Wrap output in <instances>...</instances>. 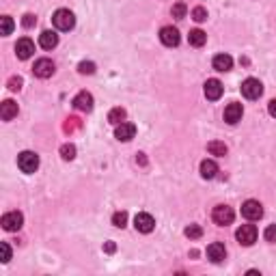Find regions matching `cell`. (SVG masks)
Instances as JSON below:
<instances>
[{
	"label": "cell",
	"mask_w": 276,
	"mask_h": 276,
	"mask_svg": "<svg viewBox=\"0 0 276 276\" xmlns=\"http://www.w3.org/2000/svg\"><path fill=\"white\" fill-rule=\"evenodd\" d=\"M52 24H54L58 31H72L76 26V15L69 9H58L54 15H52Z\"/></svg>",
	"instance_id": "1"
},
{
	"label": "cell",
	"mask_w": 276,
	"mask_h": 276,
	"mask_svg": "<svg viewBox=\"0 0 276 276\" xmlns=\"http://www.w3.org/2000/svg\"><path fill=\"white\" fill-rule=\"evenodd\" d=\"M211 218H214L216 225L227 227L233 222V218H236V211L229 207V205H216L214 211H211Z\"/></svg>",
	"instance_id": "2"
},
{
	"label": "cell",
	"mask_w": 276,
	"mask_h": 276,
	"mask_svg": "<svg viewBox=\"0 0 276 276\" xmlns=\"http://www.w3.org/2000/svg\"><path fill=\"white\" fill-rule=\"evenodd\" d=\"M17 166L24 173H35L39 168V156L33 154V151H22V154L17 156Z\"/></svg>",
	"instance_id": "3"
},
{
	"label": "cell",
	"mask_w": 276,
	"mask_h": 276,
	"mask_svg": "<svg viewBox=\"0 0 276 276\" xmlns=\"http://www.w3.org/2000/svg\"><path fill=\"white\" fill-rule=\"evenodd\" d=\"M242 95L246 99H259L263 95V84L257 78H246L242 82Z\"/></svg>",
	"instance_id": "4"
},
{
	"label": "cell",
	"mask_w": 276,
	"mask_h": 276,
	"mask_svg": "<svg viewBox=\"0 0 276 276\" xmlns=\"http://www.w3.org/2000/svg\"><path fill=\"white\" fill-rule=\"evenodd\" d=\"M0 225H2L4 231H20L22 225H24V216H22L20 211H9V214L2 216Z\"/></svg>",
	"instance_id": "5"
},
{
	"label": "cell",
	"mask_w": 276,
	"mask_h": 276,
	"mask_svg": "<svg viewBox=\"0 0 276 276\" xmlns=\"http://www.w3.org/2000/svg\"><path fill=\"white\" fill-rule=\"evenodd\" d=\"M236 237H237V242L242 246H252L257 242V229H255V225H242L237 229Z\"/></svg>",
	"instance_id": "6"
},
{
	"label": "cell",
	"mask_w": 276,
	"mask_h": 276,
	"mask_svg": "<svg viewBox=\"0 0 276 276\" xmlns=\"http://www.w3.org/2000/svg\"><path fill=\"white\" fill-rule=\"evenodd\" d=\"M242 216L246 220H259L261 216H263V205L259 203V201H246L244 205H242Z\"/></svg>",
	"instance_id": "7"
},
{
	"label": "cell",
	"mask_w": 276,
	"mask_h": 276,
	"mask_svg": "<svg viewBox=\"0 0 276 276\" xmlns=\"http://www.w3.org/2000/svg\"><path fill=\"white\" fill-rule=\"evenodd\" d=\"M54 63L50 61V58H39V61H35V67H33V74L37 76V78H50L52 74H54Z\"/></svg>",
	"instance_id": "8"
},
{
	"label": "cell",
	"mask_w": 276,
	"mask_h": 276,
	"mask_svg": "<svg viewBox=\"0 0 276 276\" xmlns=\"http://www.w3.org/2000/svg\"><path fill=\"white\" fill-rule=\"evenodd\" d=\"M134 227H136L138 233H151L156 229V220L151 214H136V218H134Z\"/></svg>",
	"instance_id": "9"
},
{
	"label": "cell",
	"mask_w": 276,
	"mask_h": 276,
	"mask_svg": "<svg viewBox=\"0 0 276 276\" xmlns=\"http://www.w3.org/2000/svg\"><path fill=\"white\" fill-rule=\"evenodd\" d=\"M160 41L164 45H168V48H175V45H179V31L177 28H173V26H164L162 31H160Z\"/></svg>",
	"instance_id": "10"
},
{
	"label": "cell",
	"mask_w": 276,
	"mask_h": 276,
	"mask_svg": "<svg viewBox=\"0 0 276 276\" xmlns=\"http://www.w3.org/2000/svg\"><path fill=\"white\" fill-rule=\"evenodd\" d=\"M222 91H225V86H222V82H220V80L211 78V80L205 82V97L211 99V102L220 99V97H222Z\"/></svg>",
	"instance_id": "11"
},
{
	"label": "cell",
	"mask_w": 276,
	"mask_h": 276,
	"mask_svg": "<svg viewBox=\"0 0 276 276\" xmlns=\"http://www.w3.org/2000/svg\"><path fill=\"white\" fill-rule=\"evenodd\" d=\"M242 115H244V108H242V104H237V102L229 104L225 108V121L229 125H236L237 121H242Z\"/></svg>",
	"instance_id": "12"
},
{
	"label": "cell",
	"mask_w": 276,
	"mask_h": 276,
	"mask_svg": "<svg viewBox=\"0 0 276 276\" xmlns=\"http://www.w3.org/2000/svg\"><path fill=\"white\" fill-rule=\"evenodd\" d=\"M115 136L117 140H123V143H127V140H132L134 136H136V125L134 123H119L117 125V130H115Z\"/></svg>",
	"instance_id": "13"
},
{
	"label": "cell",
	"mask_w": 276,
	"mask_h": 276,
	"mask_svg": "<svg viewBox=\"0 0 276 276\" xmlns=\"http://www.w3.org/2000/svg\"><path fill=\"white\" fill-rule=\"evenodd\" d=\"M33 52H35V43L28 37L20 39L15 43V54H17V58H20V61H26V58H31Z\"/></svg>",
	"instance_id": "14"
},
{
	"label": "cell",
	"mask_w": 276,
	"mask_h": 276,
	"mask_svg": "<svg viewBox=\"0 0 276 276\" xmlns=\"http://www.w3.org/2000/svg\"><path fill=\"white\" fill-rule=\"evenodd\" d=\"M225 257H227L225 244L214 242V244H209V246H207V259H209L211 263H222V261H225Z\"/></svg>",
	"instance_id": "15"
},
{
	"label": "cell",
	"mask_w": 276,
	"mask_h": 276,
	"mask_svg": "<svg viewBox=\"0 0 276 276\" xmlns=\"http://www.w3.org/2000/svg\"><path fill=\"white\" fill-rule=\"evenodd\" d=\"M74 106H76V110H80V113H91L93 110V95L86 93V91L78 93V95L74 97Z\"/></svg>",
	"instance_id": "16"
},
{
	"label": "cell",
	"mask_w": 276,
	"mask_h": 276,
	"mask_svg": "<svg viewBox=\"0 0 276 276\" xmlns=\"http://www.w3.org/2000/svg\"><path fill=\"white\" fill-rule=\"evenodd\" d=\"M17 113H20V108H17V104L11 102V99H4L2 106H0V117H2V121H13Z\"/></svg>",
	"instance_id": "17"
},
{
	"label": "cell",
	"mask_w": 276,
	"mask_h": 276,
	"mask_svg": "<svg viewBox=\"0 0 276 276\" xmlns=\"http://www.w3.org/2000/svg\"><path fill=\"white\" fill-rule=\"evenodd\" d=\"M39 45L43 50H52V48H56L58 45V35L54 31H43L39 35Z\"/></svg>",
	"instance_id": "18"
},
{
	"label": "cell",
	"mask_w": 276,
	"mask_h": 276,
	"mask_svg": "<svg viewBox=\"0 0 276 276\" xmlns=\"http://www.w3.org/2000/svg\"><path fill=\"white\" fill-rule=\"evenodd\" d=\"M211 65H214L216 72H229V69L233 67V58L229 54H216L214 61H211Z\"/></svg>",
	"instance_id": "19"
},
{
	"label": "cell",
	"mask_w": 276,
	"mask_h": 276,
	"mask_svg": "<svg viewBox=\"0 0 276 276\" xmlns=\"http://www.w3.org/2000/svg\"><path fill=\"white\" fill-rule=\"evenodd\" d=\"M216 173H218V164L214 160H203L201 162V177L203 179H214Z\"/></svg>",
	"instance_id": "20"
},
{
	"label": "cell",
	"mask_w": 276,
	"mask_h": 276,
	"mask_svg": "<svg viewBox=\"0 0 276 276\" xmlns=\"http://www.w3.org/2000/svg\"><path fill=\"white\" fill-rule=\"evenodd\" d=\"M188 41H190V45H195V48H201V45H205V41H207V35H205L201 28H195V31H190V35H188Z\"/></svg>",
	"instance_id": "21"
},
{
	"label": "cell",
	"mask_w": 276,
	"mask_h": 276,
	"mask_svg": "<svg viewBox=\"0 0 276 276\" xmlns=\"http://www.w3.org/2000/svg\"><path fill=\"white\" fill-rule=\"evenodd\" d=\"M207 151L211 156H218V158H222V156H227V145L225 143H218V140H211V143L207 145Z\"/></svg>",
	"instance_id": "22"
},
{
	"label": "cell",
	"mask_w": 276,
	"mask_h": 276,
	"mask_svg": "<svg viewBox=\"0 0 276 276\" xmlns=\"http://www.w3.org/2000/svg\"><path fill=\"white\" fill-rule=\"evenodd\" d=\"M108 121L113 123V125H119V123L125 121V110L123 108H113L108 113Z\"/></svg>",
	"instance_id": "23"
},
{
	"label": "cell",
	"mask_w": 276,
	"mask_h": 276,
	"mask_svg": "<svg viewBox=\"0 0 276 276\" xmlns=\"http://www.w3.org/2000/svg\"><path fill=\"white\" fill-rule=\"evenodd\" d=\"M11 31H13V20L9 15H2L0 17V35L7 37V35H11Z\"/></svg>",
	"instance_id": "24"
},
{
	"label": "cell",
	"mask_w": 276,
	"mask_h": 276,
	"mask_svg": "<svg viewBox=\"0 0 276 276\" xmlns=\"http://www.w3.org/2000/svg\"><path fill=\"white\" fill-rule=\"evenodd\" d=\"M78 72L82 76H93L95 74V63H91V61H82L80 65H78Z\"/></svg>",
	"instance_id": "25"
},
{
	"label": "cell",
	"mask_w": 276,
	"mask_h": 276,
	"mask_svg": "<svg viewBox=\"0 0 276 276\" xmlns=\"http://www.w3.org/2000/svg\"><path fill=\"white\" fill-rule=\"evenodd\" d=\"M61 158H63V160H74V158H76V147L74 145H63L61 147Z\"/></svg>",
	"instance_id": "26"
},
{
	"label": "cell",
	"mask_w": 276,
	"mask_h": 276,
	"mask_svg": "<svg viewBox=\"0 0 276 276\" xmlns=\"http://www.w3.org/2000/svg\"><path fill=\"white\" fill-rule=\"evenodd\" d=\"M113 225L117 229H123L127 225V214H125V211H117V214L113 216Z\"/></svg>",
	"instance_id": "27"
},
{
	"label": "cell",
	"mask_w": 276,
	"mask_h": 276,
	"mask_svg": "<svg viewBox=\"0 0 276 276\" xmlns=\"http://www.w3.org/2000/svg\"><path fill=\"white\" fill-rule=\"evenodd\" d=\"M184 233H186V236L190 237V239H198V237L203 236V229L198 227V225H190V227H186Z\"/></svg>",
	"instance_id": "28"
},
{
	"label": "cell",
	"mask_w": 276,
	"mask_h": 276,
	"mask_svg": "<svg viewBox=\"0 0 276 276\" xmlns=\"http://www.w3.org/2000/svg\"><path fill=\"white\" fill-rule=\"evenodd\" d=\"M192 20L198 22V24H201V22H205V20H207V9H205V7L192 9Z\"/></svg>",
	"instance_id": "29"
},
{
	"label": "cell",
	"mask_w": 276,
	"mask_h": 276,
	"mask_svg": "<svg viewBox=\"0 0 276 276\" xmlns=\"http://www.w3.org/2000/svg\"><path fill=\"white\" fill-rule=\"evenodd\" d=\"M186 4L184 2H177V4H175V7H173V11H171V13H173V17H177V20H184V17H186Z\"/></svg>",
	"instance_id": "30"
},
{
	"label": "cell",
	"mask_w": 276,
	"mask_h": 276,
	"mask_svg": "<svg viewBox=\"0 0 276 276\" xmlns=\"http://www.w3.org/2000/svg\"><path fill=\"white\" fill-rule=\"evenodd\" d=\"M263 237H266V242L274 244V242H276V225H270V227L266 229V233H263Z\"/></svg>",
	"instance_id": "31"
},
{
	"label": "cell",
	"mask_w": 276,
	"mask_h": 276,
	"mask_svg": "<svg viewBox=\"0 0 276 276\" xmlns=\"http://www.w3.org/2000/svg\"><path fill=\"white\" fill-rule=\"evenodd\" d=\"M35 24H37V17H35L33 13H26L24 17H22V26L24 28H33Z\"/></svg>",
	"instance_id": "32"
},
{
	"label": "cell",
	"mask_w": 276,
	"mask_h": 276,
	"mask_svg": "<svg viewBox=\"0 0 276 276\" xmlns=\"http://www.w3.org/2000/svg\"><path fill=\"white\" fill-rule=\"evenodd\" d=\"M22 84H24V82H22L20 76H13V78H9V89L11 91H20Z\"/></svg>",
	"instance_id": "33"
},
{
	"label": "cell",
	"mask_w": 276,
	"mask_h": 276,
	"mask_svg": "<svg viewBox=\"0 0 276 276\" xmlns=\"http://www.w3.org/2000/svg\"><path fill=\"white\" fill-rule=\"evenodd\" d=\"M0 248H2V263H9L11 261V248H9V244L2 242V244H0Z\"/></svg>",
	"instance_id": "34"
},
{
	"label": "cell",
	"mask_w": 276,
	"mask_h": 276,
	"mask_svg": "<svg viewBox=\"0 0 276 276\" xmlns=\"http://www.w3.org/2000/svg\"><path fill=\"white\" fill-rule=\"evenodd\" d=\"M76 127H80V121L76 119V117H72V119H67V123H65V130H67V132H72V130H76Z\"/></svg>",
	"instance_id": "35"
},
{
	"label": "cell",
	"mask_w": 276,
	"mask_h": 276,
	"mask_svg": "<svg viewBox=\"0 0 276 276\" xmlns=\"http://www.w3.org/2000/svg\"><path fill=\"white\" fill-rule=\"evenodd\" d=\"M268 113L272 115V117H276V97H274V99H270V104H268Z\"/></svg>",
	"instance_id": "36"
},
{
	"label": "cell",
	"mask_w": 276,
	"mask_h": 276,
	"mask_svg": "<svg viewBox=\"0 0 276 276\" xmlns=\"http://www.w3.org/2000/svg\"><path fill=\"white\" fill-rule=\"evenodd\" d=\"M104 250H106V252H115V250H117V244H115V242H106V244H104Z\"/></svg>",
	"instance_id": "37"
},
{
	"label": "cell",
	"mask_w": 276,
	"mask_h": 276,
	"mask_svg": "<svg viewBox=\"0 0 276 276\" xmlns=\"http://www.w3.org/2000/svg\"><path fill=\"white\" fill-rule=\"evenodd\" d=\"M136 162H138V164H143V166H145V164H147L145 154H138V156H136Z\"/></svg>",
	"instance_id": "38"
}]
</instances>
